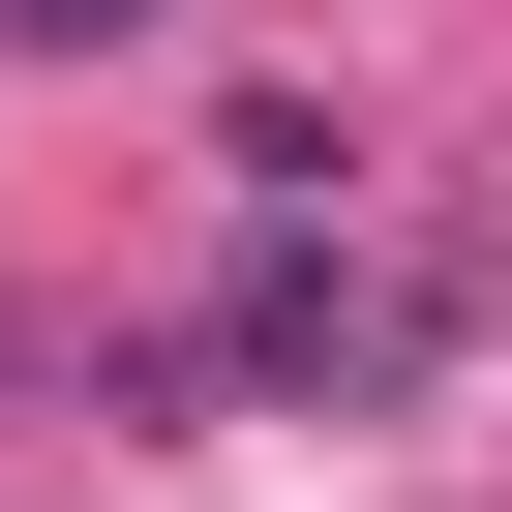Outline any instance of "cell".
Listing matches in <instances>:
<instances>
[{
	"label": "cell",
	"mask_w": 512,
	"mask_h": 512,
	"mask_svg": "<svg viewBox=\"0 0 512 512\" xmlns=\"http://www.w3.org/2000/svg\"><path fill=\"white\" fill-rule=\"evenodd\" d=\"M241 392H302V422H392L422 362H452V302H392V272H332V211H272L241 241V332H211Z\"/></svg>",
	"instance_id": "6da1fadb"
},
{
	"label": "cell",
	"mask_w": 512,
	"mask_h": 512,
	"mask_svg": "<svg viewBox=\"0 0 512 512\" xmlns=\"http://www.w3.org/2000/svg\"><path fill=\"white\" fill-rule=\"evenodd\" d=\"M0 31H31V61H121V31H151V0H0Z\"/></svg>",
	"instance_id": "7a4b0ae2"
}]
</instances>
